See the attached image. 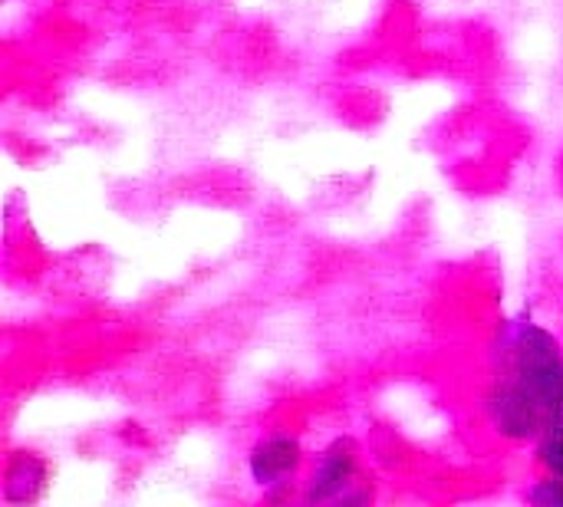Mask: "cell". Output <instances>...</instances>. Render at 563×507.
I'll list each match as a JSON object with an SVG mask.
<instances>
[{"mask_svg":"<svg viewBox=\"0 0 563 507\" xmlns=\"http://www.w3.org/2000/svg\"><path fill=\"white\" fill-rule=\"evenodd\" d=\"M551 485H554V482H551ZM551 485H548V488H541L534 498H538V502H563L561 488H551Z\"/></svg>","mask_w":563,"mask_h":507,"instance_id":"obj_5","label":"cell"},{"mask_svg":"<svg viewBox=\"0 0 563 507\" xmlns=\"http://www.w3.org/2000/svg\"><path fill=\"white\" fill-rule=\"evenodd\" d=\"M541 455H544V465L563 482V426H554V429H551V436H548Z\"/></svg>","mask_w":563,"mask_h":507,"instance_id":"obj_4","label":"cell"},{"mask_svg":"<svg viewBox=\"0 0 563 507\" xmlns=\"http://www.w3.org/2000/svg\"><path fill=\"white\" fill-rule=\"evenodd\" d=\"M297 462H300L297 445L287 442V439H277V442H267V445H261V449L254 452V475H257L261 482H271L274 475L290 472Z\"/></svg>","mask_w":563,"mask_h":507,"instance_id":"obj_2","label":"cell"},{"mask_svg":"<svg viewBox=\"0 0 563 507\" xmlns=\"http://www.w3.org/2000/svg\"><path fill=\"white\" fill-rule=\"evenodd\" d=\"M350 469H353V445H350V442L333 445V452H330V455H327V462H323L317 495H330L333 488H340V485H343V478L350 475Z\"/></svg>","mask_w":563,"mask_h":507,"instance_id":"obj_3","label":"cell"},{"mask_svg":"<svg viewBox=\"0 0 563 507\" xmlns=\"http://www.w3.org/2000/svg\"><path fill=\"white\" fill-rule=\"evenodd\" d=\"M521 389L538 403V409L561 426L563 416V363L554 340L541 330H525L521 337Z\"/></svg>","mask_w":563,"mask_h":507,"instance_id":"obj_1","label":"cell"}]
</instances>
